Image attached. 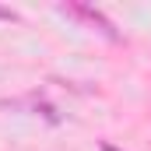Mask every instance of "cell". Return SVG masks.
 <instances>
[{"instance_id":"3","label":"cell","mask_w":151,"mask_h":151,"mask_svg":"<svg viewBox=\"0 0 151 151\" xmlns=\"http://www.w3.org/2000/svg\"><path fill=\"white\" fill-rule=\"evenodd\" d=\"M102 151H116V148H113V144H102Z\"/></svg>"},{"instance_id":"2","label":"cell","mask_w":151,"mask_h":151,"mask_svg":"<svg viewBox=\"0 0 151 151\" xmlns=\"http://www.w3.org/2000/svg\"><path fill=\"white\" fill-rule=\"evenodd\" d=\"M0 21H14V11H7V7H0Z\"/></svg>"},{"instance_id":"1","label":"cell","mask_w":151,"mask_h":151,"mask_svg":"<svg viewBox=\"0 0 151 151\" xmlns=\"http://www.w3.org/2000/svg\"><path fill=\"white\" fill-rule=\"evenodd\" d=\"M63 11H67V14H77V18H84V21H91V25H95V28H99L102 35H109V39H116V32H113V25H109V21H106V18L99 14V11H91V7H81V4H67Z\"/></svg>"}]
</instances>
